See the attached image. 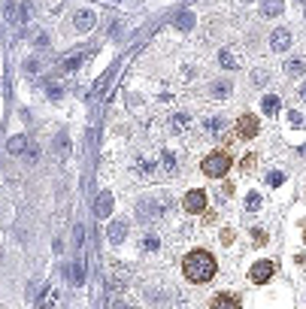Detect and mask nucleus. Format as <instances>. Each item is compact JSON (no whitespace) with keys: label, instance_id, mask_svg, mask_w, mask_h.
<instances>
[{"label":"nucleus","instance_id":"nucleus-1","mask_svg":"<svg viewBox=\"0 0 306 309\" xmlns=\"http://www.w3.org/2000/svg\"><path fill=\"white\" fill-rule=\"evenodd\" d=\"M182 270H185V279H188V282L203 285V282H209V279L215 276V258H212L209 252L197 249V252H191V255L185 258Z\"/></svg>","mask_w":306,"mask_h":309},{"label":"nucleus","instance_id":"nucleus-2","mask_svg":"<svg viewBox=\"0 0 306 309\" xmlns=\"http://www.w3.org/2000/svg\"><path fill=\"white\" fill-rule=\"evenodd\" d=\"M227 170H231V154L227 152H212V154H206L203 158V173L209 176V179H221Z\"/></svg>","mask_w":306,"mask_h":309},{"label":"nucleus","instance_id":"nucleus-3","mask_svg":"<svg viewBox=\"0 0 306 309\" xmlns=\"http://www.w3.org/2000/svg\"><path fill=\"white\" fill-rule=\"evenodd\" d=\"M137 218H140L143 224H149V227H155V224L164 218V206L155 203V200H143V203L137 206Z\"/></svg>","mask_w":306,"mask_h":309},{"label":"nucleus","instance_id":"nucleus-4","mask_svg":"<svg viewBox=\"0 0 306 309\" xmlns=\"http://www.w3.org/2000/svg\"><path fill=\"white\" fill-rule=\"evenodd\" d=\"M276 273V267H273V261H258L252 270H249V279L255 282V285H264V282H270V276Z\"/></svg>","mask_w":306,"mask_h":309},{"label":"nucleus","instance_id":"nucleus-5","mask_svg":"<svg viewBox=\"0 0 306 309\" xmlns=\"http://www.w3.org/2000/svg\"><path fill=\"white\" fill-rule=\"evenodd\" d=\"M182 206H185V212L197 215V212H203V209H206V194H203L200 188L188 191V194H185V200H182Z\"/></svg>","mask_w":306,"mask_h":309},{"label":"nucleus","instance_id":"nucleus-6","mask_svg":"<svg viewBox=\"0 0 306 309\" xmlns=\"http://www.w3.org/2000/svg\"><path fill=\"white\" fill-rule=\"evenodd\" d=\"M237 137H240V140L258 137V119H255V115H240V122H237Z\"/></svg>","mask_w":306,"mask_h":309},{"label":"nucleus","instance_id":"nucleus-7","mask_svg":"<svg viewBox=\"0 0 306 309\" xmlns=\"http://www.w3.org/2000/svg\"><path fill=\"white\" fill-rule=\"evenodd\" d=\"M73 24H76V30H79V33H88V30L97 24V15H94L91 9H79V12H76V18H73Z\"/></svg>","mask_w":306,"mask_h":309},{"label":"nucleus","instance_id":"nucleus-8","mask_svg":"<svg viewBox=\"0 0 306 309\" xmlns=\"http://www.w3.org/2000/svg\"><path fill=\"white\" fill-rule=\"evenodd\" d=\"M288 46H291V30L279 27V30L270 33V49H273V52H285Z\"/></svg>","mask_w":306,"mask_h":309},{"label":"nucleus","instance_id":"nucleus-9","mask_svg":"<svg viewBox=\"0 0 306 309\" xmlns=\"http://www.w3.org/2000/svg\"><path fill=\"white\" fill-rule=\"evenodd\" d=\"M209 309H240V300L234 294H215L212 303H209Z\"/></svg>","mask_w":306,"mask_h":309},{"label":"nucleus","instance_id":"nucleus-10","mask_svg":"<svg viewBox=\"0 0 306 309\" xmlns=\"http://www.w3.org/2000/svg\"><path fill=\"white\" fill-rule=\"evenodd\" d=\"M218 64H221L224 70H237L243 61L237 58V52H234V49H221V52H218Z\"/></svg>","mask_w":306,"mask_h":309},{"label":"nucleus","instance_id":"nucleus-11","mask_svg":"<svg viewBox=\"0 0 306 309\" xmlns=\"http://www.w3.org/2000/svg\"><path fill=\"white\" fill-rule=\"evenodd\" d=\"M261 12H264L267 18H273V15H279V12H285V0H261Z\"/></svg>","mask_w":306,"mask_h":309},{"label":"nucleus","instance_id":"nucleus-12","mask_svg":"<svg viewBox=\"0 0 306 309\" xmlns=\"http://www.w3.org/2000/svg\"><path fill=\"white\" fill-rule=\"evenodd\" d=\"M134 173H137L140 179H149V176H155V161L137 158V161H134Z\"/></svg>","mask_w":306,"mask_h":309},{"label":"nucleus","instance_id":"nucleus-13","mask_svg":"<svg viewBox=\"0 0 306 309\" xmlns=\"http://www.w3.org/2000/svg\"><path fill=\"white\" fill-rule=\"evenodd\" d=\"M94 212H97V218H106V215L112 212V194H106V191H103V194L97 197V206H94Z\"/></svg>","mask_w":306,"mask_h":309},{"label":"nucleus","instance_id":"nucleus-14","mask_svg":"<svg viewBox=\"0 0 306 309\" xmlns=\"http://www.w3.org/2000/svg\"><path fill=\"white\" fill-rule=\"evenodd\" d=\"M125 237H128V224H125V221H112V224H109V240H112V243H122Z\"/></svg>","mask_w":306,"mask_h":309},{"label":"nucleus","instance_id":"nucleus-15","mask_svg":"<svg viewBox=\"0 0 306 309\" xmlns=\"http://www.w3.org/2000/svg\"><path fill=\"white\" fill-rule=\"evenodd\" d=\"M170 128H173V134H185V131L191 128V119H188L185 112H179V115H173V119H170Z\"/></svg>","mask_w":306,"mask_h":309},{"label":"nucleus","instance_id":"nucleus-16","mask_svg":"<svg viewBox=\"0 0 306 309\" xmlns=\"http://www.w3.org/2000/svg\"><path fill=\"white\" fill-rule=\"evenodd\" d=\"M176 167H179V164H176V154H173V152H164V154H161V170H164L167 176H173Z\"/></svg>","mask_w":306,"mask_h":309},{"label":"nucleus","instance_id":"nucleus-17","mask_svg":"<svg viewBox=\"0 0 306 309\" xmlns=\"http://www.w3.org/2000/svg\"><path fill=\"white\" fill-rule=\"evenodd\" d=\"M6 149H9L12 154H21V152L27 149V140H24L21 134H18V137H9V140H6Z\"/></svg>","mask_w":306,"mask_h":309},{"label":"nucleus","instance_id":"nucleus-18","mask_svg":"<svg viewBox=\"0 0 306 309\" xmlns=\"http://www.w3.org/2000/svg\"><path fill=\"white\" fill-rule=\"evenodd\" d=\"M279 106H282V103H279V97H273V94H270V97H264V103H261L264 115H276V112H279Z\"/></svg>","mask_w":306,"mask_h":309},{"label":"nucleus","instance_id":"nucleus-19","mask_svg":"<svg viewBox=\"0 0 306 309\" xmlns=\"http://www.w3.org/2000/svg\"><path fill=\"white\" fill-rule=\"evenodd\" d=\"M285 70H288L291 76L303 73V70H306V58H288V61H285Z\"/></svg>","mask_w":306,"mask_h":309},{"label":"nucleus","instance_id":"nucleus-20","mask_svg":"<svg viewBox=\"0 0 306 309\" xmlns=\"http://www.w3.org/2000/svg\"><path fill=\"white\" fill-rule=\"evenodd\" d=\"M55 152H61V158H67V154H70V140H67V134H58V140H55Z\"/></svg>","mask_w":306,"mask_h":309},{"label":"nucleus","instance_id":"nucleus-21","mask_svg":"<svg viewBox=\"0 0 306 309\" xmlns=\"http://www.w3.org/2000/svg\"><path fill=\"white\" fill-rule=\"evenodd\" d=\"M158 246H161V240L155 234H146L143 237V252H158Z\"/></svg>","mask_w":306,"mask_h":309},{"label":"nucleus","instance_id":"nucleus-22","mask_svg":"<svg viewBox=\"0 0 306 309\" xmlns=\"http://www.w3.org/2000/svg\"><path fill=\"white\" fill-rule=\"evenodd\" d=\"M176 27H179V30H191V27H194V15H191V12H182V15L176 18Z\"/></svg>","mask_w":306,"mask_h":309},{"label":"nucleus","instance_id":"nucleus-23","mask_svg":"<svg viewBox=\"0 0 306 309\" xmlns=\"http://www.w3.org/2000/svg\"><path fill=\"white\" fill-rule=\"evenodd\" d=\"M246 209H249V212H258V209H261V194H258V191H252V194L246 197Z\"/></svg>","mask_w":306,"mask_h":309},{"label":"nucleus","instance_id":"nucleus-24","mask_svg":"<svg viewBox=\"0 0 306 309\" xmlns=\"http://www.w3.org/2000/svg\"><path fill=\"white\" fill-rule=\"evenodd\" d=\"M221 125H224V122L218 119V115H212V119H206V122H203V128H206L209 134H218V131H221Z\"/></svg>","mask_w":306,"mask_h":309},{"label":"nucleus","instance_id":"nucleus-25","mask_svg":"<svg viewBox=\"0 0 306 309\" xmlns=\"http://www.w3.org/2000/svg\"><path fill=\"white\" fill-rule=\"evenodd\" d=\"M82 279H85V267L76 264V267H73V285H82Z\"/></svg>","mask_w":306,"mask_h":309},{"label":"nucleus","instance_id":"nucleus-26","mask_svg":"<svg viewBox=\"0 0 306 309\" xmlns=\"http://www.w3.org/2000/svg\"><path fill=\"white\" fill-rule=\"evenodd\" d=\"M212 94H215V97H224V94H231V85H227V82H218V85H212Z\"/></svg>","mask_w":306,"mask_h":309},{"label":"nucleus","instance_id":"nucleus-27","mask_svg":"<svg viewBox=\"0 0 306 309\" xmlns=\"http://www.w3.org/2000/svg\"><path fill=\"white\" fill-rule=\"evenodd\" d=\"M267 182H270V185H273V188H279V185H282V182H285V176H282V173H276V170H273V173H270V176H267Z\"/></svg>","mask_w":306,"mask_h":309},{"label":"nucleus","instance_id":"nucleus-28","mask_svg":"<svg viewBox=\"0 0 306 309\" xmlns=\"http://www.w3.org/2000/svg\"><path fill=\"white\" fill-rule=\"evenodd\" d=\"M79 64H82V58H79V55H76V58H70V61H67L64 67H67V70H76V67H79Z\"/></svg>","mask_w":306,"mask_h":309},{"label":"nucleus","instance_id":"nucleus-29","mask_svg":"<svg viewBox=\"0 0 306 309\" xmlns=\"http://www.w3.org/2000/svg\"><path fill=\"white\" fill-rule=\"evenodd\" d=\"M234 240V230H221V243H231Z\"/></svg>","mask_w":306,"mask_h":309},{"label":"nucleus","instance_id":"nucleus-30","mask_svg":"<svg viewBox=\"0 0 306 309\" xmlns=\"http://www.w3.org/2000/svg\"><path fill=\"white\" fill-rule=\"evenodd\" d=\"M264 79H267V73L258 70V73H255V85H264Z\"/></svg>","mask_w":306,"mask_h":309},{"label":"nucleus","instance_id":"nucleus-31","mask_svg":"<svg viewBox=\"0 0 306 309\" xmlns=\"http://www.w3.org/2000/svg\"><path fill=\"white\" fill-rule=\"evenodd\" d=\"M252 167H255V158H252V154H249V158L243 161V170H252Z\"/></svg>","mask_w":306,"mask_h":309},{"label":"nucleus","instance_id":"nucleus-32","mask_svg":"<svg viewBox=\"0 0 306 309\" xmlns=\"http://www.w3.org/2000/svg\"><path fill=\"white\" fill-rule=\"evenodd\" d=\"M116 309H131V306H125V303H116Z\"/></svg>","mask_w":306,"mask_h":309},{"label":"nucleus","instance_id":"nucleus-33","mask_svg":"<svg viewBox=\"0 0 306 309\" xmlns=\"http://www.w3.org/2000/svg\"><path fill=\"white\" fill-rule=\"evenodd\" d=\"M246 3H252V0H246Z\"/></svg>","mask_w":306,"mask_h":309}]
</instances>
